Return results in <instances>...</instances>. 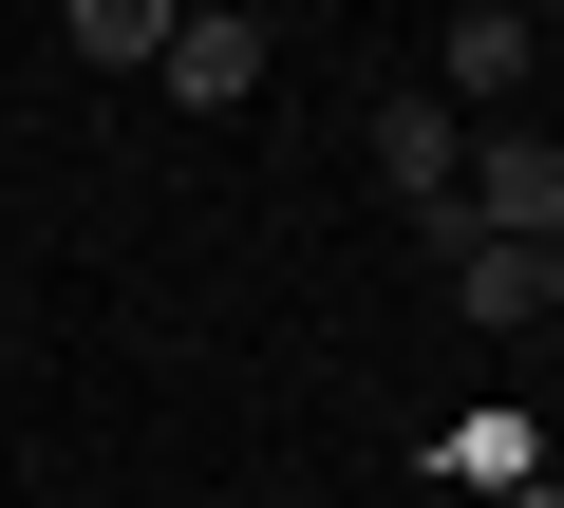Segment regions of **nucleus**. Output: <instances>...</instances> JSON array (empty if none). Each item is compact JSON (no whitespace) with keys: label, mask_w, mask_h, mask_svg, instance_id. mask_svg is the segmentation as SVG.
<instances>
[{"label":"nucleus","mask_w":564,"mask_h":508,"mask_svg":"<svg viewBox=\"0 0 564 508\" xmlns=\"http://www.w3.org/2000/svg\"><path fill=\"white\" fill-rule=\"evenodd\" d=\"M433 95L508 132V114L545 95V20H527V0H470V20H433Z\"/></svg>","instance_id":"nucleus-1"},{"label":"nucleus","mask_w":564,"mask_h":508,"mask_svg":"<svg viewBox=\"0 0 564 508\" xmlns=\"http://www.w3.org/2000/svg\"><path fill=\"white\" fill-rule=\"evenodd\" d=\"M489 508H564V489H545V471H527V489H489Z\"/></svg>","instance_id":"nucleus-6"},{"label":"nucleus","mask_w":564,"mask_h":508,"mask_svg":"<svg viewBox=\"0 0 564 508\" xmlns=\"http://www.w3.org/2000/svg\"><path fill=\"white\" fill-rule=\"evenodd\" d=\"M57 39H76V57H113V76H151V57H170V0H76Z\"/></svg>","instance_id":"nucleus-5"},{"label":"nucleus","mask_w":564,"mask_h":508,"mask_svg":"<svg viewBox=\"0 0 564 508\" xmlns=\"http://www.w3.org/2000/svg\"><path fill=\"white\" fill-rule=\"evenodd\" d=\"M263 57H282V39L245 20V0H170V57H151V76H170L188 114H226V95H263Z\"/></svg>","instance_id":"nucleus-2"},{"label":"nucleus","mask_w":564,"mask_h":508,"mask_svg":"<svg viewBox=\"0 0 564 508\" xmlns=\"http://www.w3.org/2000/svg\"><path fill=\"white\" fill-rule=\"evenodd\" d=\"M452 302L470 321H564V245H452Z\"/></svg>","instance_id":"nucleus-4"},{"label":"nucleus","mask_w":564,"mask_h":508,"mask_svg":"<svg viewBox=\"0 0 564 508\" xmlns=\"http://www.w3.org/2000/svg\"><path fill=\"white\" fill-rule=\"evenodd\" d=\"M452 170H470V114H452V95H433V76H414V95H377V188H395V207H414V226H433V207H452Z\"/></svg>","instance_id":"nucleus-3"}]
</instances>
